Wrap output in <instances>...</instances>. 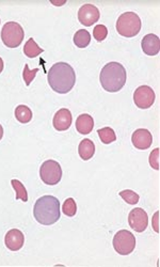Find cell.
<instances>
[{"instance_id":"1","label":"cell","mask_w":160,"mask_h":267,"mask_svg":"<svg viewBox=\"0 0 160 267\" xmlns=\"http://www.w3.org/2000/svg\"><path fill=\"white\" fill-rule=\"evenodd\" d=\"M48 84L54 91L60 94L70 92L76 83L74 69L66 62H57L48 71Z\"/></svg>"},{"instance_id":"2","label":"cell","mask_w":160,"mask_h":267,"mask_svg":"<svg viewBox=\"0 0 160 267\" xmlns=\"http://www.w3.org/2000/svg\"><path fill=\"white\" fill-rule=\"evenodd\" d=\"M34 215L41 224H54L60 219V201L50 195L38 198L34 203Z\"/></svg>"},{"instance_id":"3","label":"cell","mask_w":160,"mask_h":267,"mask_svg":"<svg viewBox=\"0 0 160 267\" xmlns=\"http://www.w3.org/2000/svg\"><path fill=\"white\" fill-rule=\"evenodd\" d=\"M126 70L118 62H109L100 71V80L102 88L108 92H118L126 83Z\"/></svg>"},{"instance_id":"4","label":"cell","mask_w":160,"mask_h":267,"mask_svg":"<svg viewBox=\"0 0 160 267\" xmlns=\"http://www.w3.org/2000/svg\"><path fill=\"white\" fill-rule=\"evenodd\" d=\"M116 30L121 36L132 38L141 30V20L134 12H125L120 15L116 21Z\"/></svg>"},{"instance_id":"5","label":"cell","mask_w":160,"mask_h":267,"mask_svg":"<svg viewBox=\"0 0 160 267\" xmlns=\"http://www.w3.org/2000/svg\"><path fill=\"white\" fill-rule=\"evenodd\" d=\"M25 32L22 27L16 22L6 23L2 29V40L6 46L10 48H15L20 45L22 42Z\"/></svg>"},{"instance_id":"6","label":"cell","mask_w":160,"mask_h":267,"mask_svg":"<svg viewBox=\"0 0 160 267\" xmlns=\"http://www.w3.org/2000/svg\"><path fill=\"white\" fill-rule=\"evenodd\" d=\"M40 176L47 185L58 184L62 177V169L60 164L54 159L45 160L40 168Z\"/></svg>"},{"instance_id":"7","label":"cell","mask_w":160,"mask_h":267,"mask_svg":"<svg viewBox=\"0 0 160 267\" xmlns=\"http://www.w3.org/2000/svg\"><path fill=\"white\" fill-rule=\"evenodd\" d=\"M114 247L116 251L122 255L132 253L136 247V237L128 230H120L114 237Z\"/></svg>"},{"instance_id":"8","label":"cell","mask_w":160,"mask_h":267,"mask_svg":"<svg viewBox=\"0 0 160 267\" xmlns=\"http://www.w3.org/2000/svg\"><path fill=\"white\" fill-rule=\"evenodd\" d=\"M155 92L150 86H140L134 93V102L139 108H150L155 102Z\"/></svg>"},{"instance_id":"9","label":"cell","mask_w":160,"mask_h":267,"mask_svg":"<svg viewBox=\"0 0 160 267\" xmlns=\"http://www.w3.org/2000/svg\"><path fill=\"white\" fill-rule=\"evenodd\" d=\"M128 223L130 228L137 232L146 231L148 224V216L146 212L141 207L132 208L128 215Z\"/></svg>"},{"instance_id":"10","label":"cell","mask_w":160,"mask_h":267,"mask_svg":"<svg viewBox=\"0 0 160 267\" xmlns=\"http://www.w3.org/2000/svg\"><path fill=\"white\" fill-rule=\"evenodd\" d=\"M100 10L94 5L86 4L80 7L78 11V20L84 26H92L100 20Z\"/></svg>"},{"instance_id":"11","label":"cell","mask_w":160,"mask_h":267,"mask_svg":"<svg viewBox=\"0 0 160 267\" xmlns=\"http://www.w3.org/2000/svg\"><path fill=\"white\" fill-rule=\"evenodd\" d=\"M132 141L137 149L146 150L150 147L152 142H153V136H152L148 129L139 128L132 133Z\"/></svg>"},{"instance_id":"12","label":"cell","mask_w":160,"mask_h":267,"mask_svg":"<svg viewBox=\"0 0 160 267\" xmlns=\"http://www.w3.org/2000/svg\"><path fill=\"white\" fill-rule=\"evenodd\" d=\"M72 113L68 108H61L54 113L52 124L57 131H66L72 125Z\"/></svg>"},{"instance_id":"13","label":"cell","mask_w":160,"mask_h":267,"mask_svg":"<svg viewBox=\"0 0 160 267\" xmlns=\"http://www.w3.org/2000/svg\"><path fill=\"white\" fill-rule=\"evenodd\" d=\"M6 246L9 248L12 251H18L25 242V236L20 230L18 229H12L6 234L4 236Z\"/></svg>"},{"instance_id":"14","label":"cell","mask_w":160,"mask_h":267,"mask_svg":"<svg viewBox=\"0 0 160 267\" xmlns=\"http://www.w3.org/2000/svg\"><path fill=\"white\" fill-rule=\"evenodd\" d=\"M141 46L143 52L148 56H155L160 51V40L158 36L154 34H148L143 37L141 41Z\"/></svg>"},{"instance_id":"15","label":"cell","mask_w":160,"mask_h":267,"mask_svg":"<svg viewBox=\"0 0 160 267\" xmlns=\"http://www.w3.org/2000/svg\"><path fill=\"white\" fill-rule=\"evenodd\" d=\"M94 128V120L93 118L88 115V113H82L78 116L76 120V129L82 135L90 134Z\"/></svg>"},{"instance_id":"16","label":"cell","mask_w":160,"mask_h":267,"mask_svg":"<svg viewBox=\"0 0 160 267\" xmlns=\"http://www.w3.org/2000/svg\"><path fill=\"white\" fill-rule=\"evenodd\" d=\"M78 153L79 156L84 160H89L93 157L95 153V145L94 142L91 139H84L79 143L78 147Z\"/></svg>"},{"instance_id":"17","label":"cell","mask_w":160,"mask_h":267,"mask_svg":"<svg viewBox=\"0 0 160 267\" xmlns=\"http://www.w3.org/2000/svg\"><path fill=\"white\" fill-rule=\"evenodd\" d=\"M91 42V35L86 29H79L74 35V43L79 48H84Z\"/></svg>"},{"instance_id":"18","label":"cell","mask_w":160,"mask_h":267,"mask_svg":"<svg viewBox=\"0 0 160 267\" xmlns=\"http://www.w3.org/2000/svg\"><path fill=\"white\" fill-rule=\"evenodd\" d=\"M43 52V48L40 47L32 38H30L26 42L25 46H24V53H25V55L29 57V58H34V57L42 54Z\"/></svg>"},{"instance_id":"19","label":"cell","mask_w":160,"mask_h":267,"mask_svg":"<svg viewBox=\"0 0 160 267\" xmlns=\"http://www.w3.org/2000/svg\"><path fill=\"white\" fill-rule=\"evenodd\" d=\"M15 117L20 123H28L32 119V111L26 105H20L15 109Z\"/></svg>"},{"instance_id":"20","label":"cell","mask_w":160,"mask_h":267,"mask_svg":"<svg viewBox=\"0 0 160 267\" xmlns=\"http://www.w3.org/2000/svg\"><path fill=\"white\" fill-rule=\"evenodd\" d=\"M98 134L100 136L102 142L106 143V144H109V143L116 140V135L114 129H112L111 127L100 128L98 131Z\"/></svg>"},{"instance_id":"21","label":"cell","mask_w":160,"mask_h":267,"mask_svg":"<svg viewBox=\"0 0 160 267\" xmlns=\"http://www.w3.org/2000/svg\"><path fill=\"white\" fill-rule=\"evenodd\" d=\"M11 184L13 186L14 190L16 191V199H20L24 202L28 201V193L26 190V187L24 184L18 180H12Z\"/></svg>"},{"instance_id":"22","label":"cell","mask_w":160,"mask_h":267,"mask_svg":"<svg viewBox=\"0 0 160 267\" xmlns=\"http://www.w3.org/2000/svg\"><path fill=\"white\" fill-rule=\"evenodd\" d=\"M62 212L68 217H73L77 213V204L73 198H68L62 205Z\"/></svg>"},{"instance_id":"23","label":"cell","mask_w":160,"mask_h":267,"mask_svg":"<svg viewBox=\"0 0 160 267\" xmlns=\"http://www.w3.org/2000/svg\"><path fill=\"white\" fill-rule=\"evenodd\" d=\"M120 196H121L124 201H126L128 204H137L139 202V195L137 192H134V190H130V189H125V190H122L120 191Z\"/></svg>"},{"instance_id":"24","label":"cell","mask_w":160,"mask_h":267,"mask_svg":"<svg viewBox=\"0 0 160 267\" xmlns=\"http://www.w3.org/2000/svg\"><path fill=\"white\" fill-rule=\"evenodd\" d=\"M108 35V29L106 26L104 25H98L94 27V30H93V36H94V39L96 40V41L98 42H102V40H105L106 37Z\"/></svg>"},{"instance_id":"25","label":"cell","mask_w":160,"mask_h":267,"mask_svg":"<svg viewBox=\"0 0 160 267\" xmlns=\"http://www.w3.org/2000/svg\"><path fill=\"white\" fill-rule=\"evenodd\" d=\"M38 72V69L30 70L28 67V64H26L25 68H24V71H22V77H24V80H25L26 86H29L31 84V82L34 79Z\"/></svg>"},{"instance_id":"26","label":"cell","mask_w":160,"mask_h":267,"mask_svg":"<svg viewBox=\"0 0 160 267\" xmlns=\"http://www.w3.org/2000/svg\"><path fill=\"white\" fill-rule=\"evenodd\" d=\"M148 160L152 168H154L155 170L159 169V148H156L150 152Z\"/></svg>"},{"instance_id":"27","label":"cell","mask_w":160,"mask_h":267,"mask_svg":"<svg viewBox=\"0 0 160 267\" xmlns=\"http://www.w3.org/2000/svg\"><path fill=\"white\" fill-rule=\"evenodd\" d=\"M158 215H159V212H156L155 216L153 217V228L155 229L156 232H159V229H158Z\"/></svg>"},{"instance_id":"28","label":"cell","mask_w":160,"mask_h":267,"mask_svg":"<svg viewBox=\"0 0 160 267\" xmlns=\"http://www.w3.org/2000/svg\"><path fill=\"white\" fill-rule=\"evenodd\" d=\"M2 70H4V60L2 57H0V73L2 72Z\"/></svg>"},{"instance_id":"29","label":"cell","mask_w":160,"mask_h":267,"mask_svg":"<svg viewBox=\"0 0 160 267\" xmlns=\"http://www.w3.org/2000/svg\"><path fill=\"white\" fill-rule=\"evenodd\" d=\"M2 136H4V128H2V125H0V140H2Z\"/></svg>"}]
</instances>
